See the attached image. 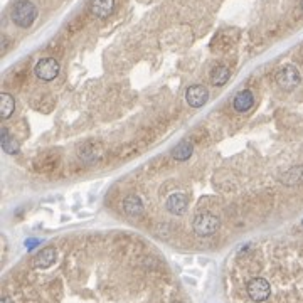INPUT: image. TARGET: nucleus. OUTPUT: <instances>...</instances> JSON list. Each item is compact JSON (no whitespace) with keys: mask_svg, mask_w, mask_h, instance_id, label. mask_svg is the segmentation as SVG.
I'll return each instance as SVG.
<instances>
[{"mask_svg":"<svg viewBox=\"0 0 303 303\" xmlns=\"http://www.w3.org/2000/svg\"><path fill=\"white\" fill-rule=\"evenodd\" d=\"M115 0H89V12L98 19H106L113 14Z\"/></svg>","mask_w":303,"mask_h":303,"instance_id":"obj_7","label":"nucleus"},{"mask_svg":"<svg viewBox=\"0 0 303 303\" xmlns=\"http://www.w3.org/2000/svg\"><path fill=\"white\" fill-rule=\"evenodd\" d=\"M231 78V71L229 67L226 66H216L214 69L211 71V83L214 86H224L226 83Z\"/></svg>","mask_w":303,"mask_h":303,"instance_id":"obj_12","label":"nucleus"},{"mask_svg":"<svg viewBox=\"0 0 303 303\" xmlns=\"http://www.w3.org/2000/svg\"><path fill=\"white\" fill-rule=\"evenodd\" d=\"M56 258H58V251L56 247H44L39 254L34 258V266L39 268V270H46V268L53 266L56 263Z\"/></svg>","mask_w":303,"mask_h":303,"instance_id":"obj_8","label":"nucleus"},{"mask_svg":"<svg viewBox=\"0 0 303 303\" xmlns=\"http://www.w3.org/2000/svg\"><path fill=\"white\" fill-rule=\"evenodd\" d=\"M34 72H36V76L41 81H46V83H49V81H53V79L58 78V74H59V62L54 58L39 59L37 64H36V67H34Z\"/></svg>","mask_w":303,"mask_h":303,"instance_id":"obj_4","label":"nucleus"},{"mask_svg":"<svg viewBox=\"0 0 303 303\" xmlns=\"http://www.w3.org/2000/svg\"><path fill=\"white\" fill-rule=\"evenodd\" d=\"M283 182L287 185H295L298 182H303V167H293L283 176Z\"/></svg>","mask_w":303,"mask_h":303,"instance_id":"obj_16","label":"nucleus"},{"mask_svg":"<svg viewBox=\"0 0 303 303\" xmlns=\"http://www.w3.org/2000/svg\"><path fill=\"white\" fill-rule=\"evenodd\" d=\"M246 292L253 302H264L271 295V287L264 278H253L247 283Z\"/></svg>","mask_w":303,"mask_h":303,"instance_id":"obj_5","label":"nucleus"},{"mask_svg":"<svg viewBox=\"0 0 303 303\" xmlns=\"http://www.w3.org/2000/svg\"><path fill=\"white\" fill-rule=\"evenodd\" d=\"M207 98H209V91H207V88L202 86V84L189 86L185 91V100L192 108H200V106H204L207 103Z\"/></svg>","mask_w":303,"mask_h":303,"instance_id":"obj_6","label":"nucleus"},{"mask_svg":"<svg viewBox=\"0 0 303 303\" xmlns=\"http://www.w3.org/2000/svg\"><path fill=\"white\" fill-rule=\"evenodd\" d=\"M123 211L131 217L142 216L143 204H142V200H140L138 195L131 194V195H128V197H125V200H123Z\"/></svg>","mask_w":303,"mask_h":303,"instance_id":"obj_11","label":"nucleus"},{"mask_svg":"<svg viewBox=\"0 0 303 303\" xmlns=\"http://www.w3.org/2000/svg\"><path fill=\"white\" fill-rule=\"evenodd\" d=\"M300 7H302V10H303V0H302V2H300Z\"/></svg>","mask_w":303,"mask_h":303,"instance_id":"obj_17","label":"nucleus"},{"mask_svg":"<svg viewBox=\"0 0 303 303\" xmlns=\"http://www.w3.org/2000/svg\"><path fill=\"white\" fill-rule=\"evenodd\" d=\"M172 155H174V159L179 160V162L189 160L190 155H192V145H190L189 142H185V140H183V142H181L176 148H174Z\"/></svg>","mask_w":303,"mask_h":303,"instance_id":"obj_14","label":"nucleus"},{"mask_svg":"<svg viewBox=\"0 0 303 303\" xmlns=\"http://www.w3.org/2000/svg\"><path fill=\"white\" fill-rule=\"evenodd\" d=\"M2 148L3 152L8 153V155H15V153H19V143L15 142L14 136L8 135V131L3 128L2 130Z\"/></svg>","mask_w":303,"mask_h":303,"instance_id":"obj_15","label":"nucleus"},{"mask_svg":"<svg viewBox=\"0 0 303 303\" xmlns=\"http://www.w3.org/2000/svg\"><path fill=\"white\" fill-rule=\"evenodd\" d=\"M37 14H39V12H37V7L34 5L31 0H19V2H15L14 7H12L10 19H12V22L15 25H19V27L29 29L34 22H36Z\"/></svg>","mask_w":303,"mask_h":303,"instance_id":"obj_1","label":"nucleus"},{"mask_svg":"<svg viewBox=\"0 0 303 303\" xmlns=\"http://www.w3.org/2000/svg\"><path fill=\"white\" fill-rule=\"evenodd\" d=\"M192 228H194V233L197 236L209 238L219 229V219H217V216L211 214V212H200V214L195 216Z\"/></svg>","mask_w":303,"mask_h":303,"instance_id":"obj_2","label":"nucleus"},{"mask_svg":"<svg viewBox=\"0 0 303 303\" xmlns=\"http://www.w3.org/2000/svg\"><path fill=\"white\" fill-rule=\"evenodd\" d=\"M14 110H15L14 98L8 95V93H2V95H0V115H2L3 120L10 118L12 113H14Z\"/></svg>","mask_w":303,"mask_h":303,"instance_id":"obj_13","label":"nucleus"},{"mask_svg":"<svg viewBox=\"0 0 303 303\" xmlns=\"http://www.w3.org/2000/svg\"><path fill=\"white\" fill-rule=\"evenodd\" d=\"M300 81H302V74L298 71V67L293 66V64H287V66H283L276 72V83L280 84V88L287 89V91L295 89L300 84Z\"/></svg>","mask_w":303,"mask_h":303,"instance_id":"obj_3","label":"nucleus"},{"mask_svg":"<svg viewBox=\"0 0 303 303\" xmlns=\"http://www.w3.org/2000/svg\"><path fill=\"white\" fill-rule=\"evenodd\" d=\"M253 105H254V96L249 89H242V91H240L234 96V110L236 112L246 113L253 108Z\"/></svg>","mask_w":303,"mask_h":303,"instance_id":"obj_9","label":"nucleus"},{"mask_svg":"<svg viewBox=\"0 0 303 303\" xmlns=\"http://www.w3.org/2000/svg\"><path fill=\"white\" fill-rule=\"evenodd\" d=\"M165 207H167L170 214L181 216L187 209V197L183 194H172L167 199V202H165Z\"/></svg>","mask_w":303,"mask_h":303,"instance_id":"obj_10","label":"nucleus"}]
</instances>
